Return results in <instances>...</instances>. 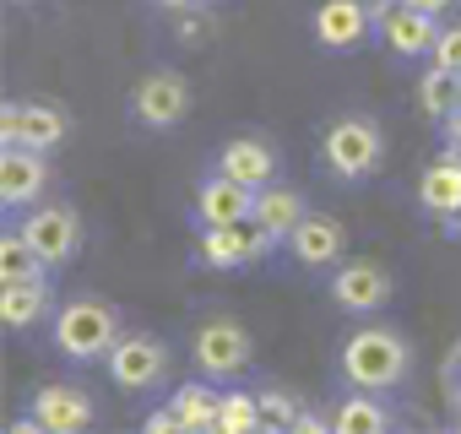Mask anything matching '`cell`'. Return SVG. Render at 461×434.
<instances>
[{"label":"cell","instance_id":"obj_1","mask_svg":"<svg viewBox=\"0 0 461 434\" xmlns=\"http://www.w3.org/2000/svg\"><path fill=\"white\" fill-rule=\"evenodd\" d=\"M337 369L348 385L358 391H396L407 375H412V342L391 326H358L342 337V353H337Z\"/></svg>","mask_w":461,"mask_h":434},{"label":"cell","instance_id":"obj_2","mask_svg":"<svg viewBox=\"0 0 461 434\" xmlns=\"http://www.w3.org/2000/svg\"><path fill=\"white\" fill-rule=\"evenodd\" d=\"M50 337H55V353H60L66 364H77V369H82V364H104L109 348L120 342V315H114L109 299L82 294V299L60 304V315L50 321Z\"/></svg>","mask_w":461,"mask_h":434},{"label":"cell","instance_id":"obj_3","mask_svg":"<svg viewBox=\"0 0 461 434\" xmlns=\"http://www.w3.org/2000/svg\"><path fill=\"white\" fill-rule=\"evenodd\" d=\"M385 158V131L375 114H337L321 136V163L342 185H364Z\"/></svg>","mask_w":461,"mask_h":434},{"label":"cell","instance_id":"obj_4","mask_svg":"<svg viewBox=\"0 0 461 434\" xmlns=\"http://www.w3.org/2000/svg\"><path fill=\"white\" fill-rule=\"evenodd\" d=\"M283 240H272L256 217L250 223H195V267L206 272H240L261 256H272Z\"/></svg>","mask_w":461,"mask_h":434},{"label":"cell","instance_id":"obj_5","mask_svg":"<svg viewBox=\"0 0 461 434\" xmlns=\"http://www.w3.org/2000/svg\"><path fill=\"white\" fill-rule=\"evenodd\" d=\"M190 358L206 380H240L250 364H256V342L240 321H228V315H212L195 326L190 337Z\"/></svg>","mask_w":461,"mask_h":434},{"label":"cell","instance_id":"obj_6","mask_svg":"<svg viewBox=\"0 0 461 434\" xmlns=\"http://www.w3.org/2000/svg\"><path fill=\"white\" fill-rule=\"evenodd\" d=\"M66 136H71V114L50 98H6V109H0V141L6 147L55 152Z\"/></svg>","mask_w":461,"mask_h":434},{"label":"cell","instance_id":"obj_7","mask_svg":"<svg viewBox=\"0 0 461 434\" xmlns=\"http://www.w3.org/2000/svg\"><path fill=\"white\" fill-rule=\"evenodd\" d=\"M369 6H375V33L396 60H429L434 55V39H439L434 12H418L407 0H369Z\"/></svg>","mask_w":461,"mask_h":434},{"label":"cell","instance_id":"obj_8","mask_svg":"<svg viewBox=\"0 0 461 434\" xmlns=\"http://www.w3.org/2000/svg\"><path fill=\"white\" fill-rule=\"evenodd\" d=\"M104 369H109V380L120 391H152L168 375V348L152 331H120V342L109 348Z\"/></svg>","mask_w":461,"mask_h":434},{"label":"cell","instance_id":"obj_9","mask_svg":"<svg viewBox=\"0 0 461 434\" xmlns=\"http://www.w3.org/2000/svg\"><path fill=\"white\" fill-rule=\"evenodd\" d=\"M190 114V82L179 71H147L131 87V120L141 131H174Z\"/></svg>","mask_w":461,"mask_h":434},{"label":"cell","instance_id":"obj_10","mask_svg":"<svg viewBox=\"0 0 461 434\" xmlns=\"http://www.w3.org/2000/svg\"><path fill=\"white\" fill-rule=\"evenodd\" d=\"M310 33L326 55H358L375 33V6L369 0H321L310 17Z\"/></svg>","mask_w":461,"mask_h":434},{"label":"cell","instance_id":"obj_11","mask_svg":"<svg viewBox=\"0 0 461 434\" xmlns=\"http://www.w3.org/2000/svg\"><path fill=\"white\" fill-rule=\"evenodd\" d=\"M326 294H331V304L348 310V315H375V310L391 304L396 283H391V272H385L380 261H342V267H331Z\"/></svg>","mask_w":461,"mask_h":434},{"label":"cell","instance_id":"obj_12","mask_svg":"<svg viewBox=\"0 0 461 434\" xmlns=\"http://www.w3.org/2000/svg\"><path fill=\"white\" fill-rule=\"evenodd\" d=\"M23 234L33 240V250L50 261V272L55 267H66V261H77V250H82V217H77V206H28V217H23Z\"/></svg>","mask_w":461,"mask_h":434},{"label":"cell","instance_id":"obj_13","mask_svg":"<svg viewBox=\"0 0 461 434\" xmlns=\"http://www.w3.org/2000/svg\"><path fill=\"white\" fill-rule=\"evenodd\" d=\"M44 190H50V152L6 147V158H0V201H6V212L39 206Z\"/></svg>","mask_w":461,"mask_h":434},{"label":"cell","instance_id":"obj_14","mask_svg":"<svg viewBox=\"0 0 461 434\" xmlns=\"http://www.w3.org/2000/svg\"><path fill=\"white\" fill-rule=\"evenodd\" d=\"M283 250H288L304 272H326V267L342 261V250H348V229L337 223V217H326V212H304V223L288 234Z\"/></svg>","mask_w":461,"mask_h":434},{"label":"cell","instance_id":"obj_15","mask_svg":"<svg viewBox=\"0 0 461 434\" xmlns=\"http://www.w3.org/2000/svg\"><path fill=\"white\" fill-rule=\"evenodd\" d=\"M212 168L228 174V179H240V185H250V190H267L277 179V147L267 136H234V141L217 147Z\"/></svg>","mask_w":461,"mask_h":434},{"label":"cell","instance_id":"obj_16","mask_svg":"<svg viewBox=\"0 0 461 434\" xmlns=\"http://www.w3.org/2000/svg\"><path fill=\"white\" fill-rule=\"evenodd\" d=\"M256 217V190L228 179V174H206L195 185V223H250Z\"/></svg>","mask_w":461,"mask_h":434},{"label":"cell","instance_id":"obj_17","mask_svg":"<svg viewBox=\"0 0 461 434\" xmlns=\"http://www.w3.org/2000/svg\"><path fill=\"white\" fill-rule=\"evenodd\" d=\"M33 418L44 423V434H82L98 418V402L82 385H39L33 391Z\"/></svg>","mask_w":461,"mask_h":434},{"label":"cell","instance_id":"obj_18","mask_svg":"<svg viewBox=\"0 0 461 434\" xmlns=\"http://www.w3.org/2000/svg\"><path fill=\"white\" fill-rule=\"evenodd\" d=\"M418 206L434 217L439 229L461 217V152L445 147V152L423 168V179H418Z\"/></svg>","mask_w":461,"mask_h":434},{"label":"cell","instance_id":"obj_19","mask_svg":"<svg viewBox=\"0 0 461 434\" xmlns=\"http://www.w3.org/2000/svg\"><path fill=\"white\" fill-rule=\"evenodd\" d=\"M55 304V288H50V272L44 277H12L0 283V321L6 331H33Z\"/></svg>","mask_w":461,"mask_h":434},{"label":"cell","instance_id":"obj_20","mask_svg":"<svg viewBox=\"0 0 461 434\" xmlns=\"http://www.w3.org/2000/svg\"><path fill=\"white\" fill-rule=\"evenodd\" d=\"M304 212H310V195L304 190H294V185H267V190H256V223L272 234V240H283L288 245V234L304 223Z\"/></svg>","mask_w":461,"mask_h":434},{"label":"cell","instance_id":"obj_21","mask_svg":"<svg viewBox=\"0 0 461 434\" xmlns=\"http://www.w3.org/2000/svg\"><path fill=\"white\" fill-rule=\"evenodd\" d=\"M391 423H396L391 407L375 391H358V385H353V396H342L331 407V434H385Z\"/></svg>","mask_w":461,"mask_h":434},{"label":"cell","instance_id":"obj_22","mask_svg":"<svg viewBox=\"0 0 461 434\" xmlns=\"http://www.w3.org/2000/svg\"><path fill=\"white\" fill-rule=\"evenodd\" d=\"M174 412L185 418V434H201V429H217V402H222V391L201 375V380H185L174 396Z\"/></svg>","mask_w":461,"mask_h":434},{"label":"cell","instance_id":"obj_23","mask_svg":"<svg viewBox=\"0 0 461 434\" xmlns=\"http://www.w3.org/2000/svg\"><path fill=\"white\" fill-rule=\"evenodd\" d=\"M418 109H423L429 120L456 114V109H461V77H450L445 66L429 60V71H423V82H418Z\"/></svg>","mask_w":461,"mask_h":434},{"label":"cell","instance_id":"obj_24","mask_svg":"<svg viewBox=\"0 0 461 434\" xmlns=\"http://www.w3.org/2000/svg\"><path fill=\"white\" fill-rule=\"evenodd\" d=\"M44 272H50V261L33 250V240L23 234V223L6 229V240H0V283H12V277H44Z\"/></svg>","mask_w":461,"mask_h":434},{"label":"cell","instance_id":"obj_25","mask_svg":"<svg viewBox=\"0 0 461 434\" xmlns=\"http://www.w3.org/2000/svg\"><path fill=\"white\" fill-rule=\"evenodd\" d=\"M256 429H261V396H250V391H222L217 429L212 434H256Z\"/></svg>","mask_w":461,"mask_h":434},{"label":"cell","instance_id":"obj_26","mask_svg":"<svg viewBox=\"0 0 461 434\" xmlns=\"http://www.w3.org/2000/svg\"><path fill=\"white\" fill-rule=\"evenodd\" d=\"M299 396H288V391H261V429H277V434H294V423H299Z\"/></svg>","mask_w":461,"mask_h":434},{"label":"cell","instance_id":"obj_27","mask_svg":"<svg viewBox=\"0 0 461 434\" xmlns=\"http://www.w3.org/2000/svg\"><path fill=\"white\" fill-rule=\"evenodd\" d=\"M434 66H445L450 77H461V23L456 28H439V39H434V55H429Z\"/></svg>","mask_w":461,"mask_h":434},{"label":"cell","instance_id":"obj_28","mask_svg":"<svg viewBox=\"0 0 461 434\" xmlns=\"http://www.w3.org/2000/svg\"><path fill=\"white\" fill-rule=\"evenodd\" d=\"M141 429H147V434H185V418H179V412H174V402H168V407L147 412V418H141Z\"/></svg>","mask_w":461,"mask_h":434},{"label":"cell","instance_id":"obj_29","mask_svg":"<svg viewBox=\"0 0 461 434\" xmlns=\"http://www.w3.org/2000/svg\"><path fill=\"white\" fill-rule=\"evenodd\" d=\"M331 429V418H315V412H299V423H294V434H326Z\"/></svg>","mask_w":461,"mask_h":434},{"label":"cell","instance_id":"obj_30","mask_svg":"<svg viewBox=\"0 0 461 434\" xmlns=\"http://www.w3.org/2000/svg\"><path fill=\"white\" fill-rule=\"evenodd\" d=\"M439 125H445V147H450V152H461V109H456V114H445Z\"/></svg>","mask_w":461,"mask_h":434},{"label":"cell","instance_id":"obj_31","mask_svg":"<svg viewBox=\"0 0 461 434\" xmlns=\"http://www.w3.org/2000/svg\"><path fill=\"white\" fill-rule=\"evenodd\" d=\"M407 6H418V12H434V17H439V12H450V6H456V0H407Z\"/></svg>","mask_w":461,"mask_h":434},{"label":"cell","instance_id":"obj_32","mask_svg":"<svg viewBox=\"0 0 461 434\" xmlns=\"http://www.w3.org/2000/svg\"><path fill=\"white\" fill-rule=\"evenodd\" d=\"M158 6H163V12H179V17H185V12H195V6H201V0H158Z\"/></svg>","mask_w":461,"mask_h":434},{"label":"cell","instance_id":"obj_33","mask_svg":"<svg viewBox=\"0 0 461 434\" xmlns=\"http://www.w3.org/2000/svg\"><path fill=\"white\" fill-rule=\"evenodd\" d=\"M12 6H33V0H12Z\"/></svg>","mask_w":461,"mask_h":434},{"label":"cell","instance_id":"obj_34","mask_svg":"<svg viewBox=\"0 0 461 434\" xmlns=\"http://www.w3.org/2000/svg\"><path fill=\"white\" fill-rule=\"evenodd\" d=\"M456 429H461V407H456Z\"/></svg>","mask_w":461,"mask_h":434},{"label":"cell","instance_id":"obj_35","mask_svg":"<svg viewBox=\"0 0 461 434\" xmlns=\"http://www.w3.org/2000/svg\"><path fill=\"white\" fill-rule=\"evenodd\" d=\"M201 6H217V0H201Z\"/></svg>","mask_w":461,"mask_h":434}]
</instances>
